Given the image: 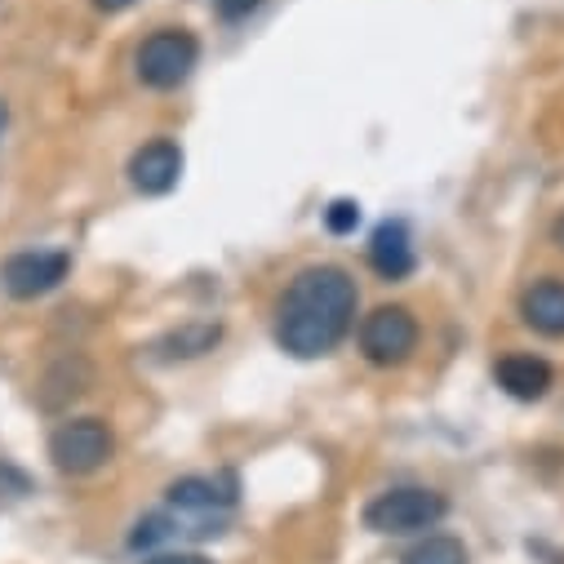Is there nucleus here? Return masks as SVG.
I'll return each mask as SVG.
<instances>
[{
    "mask_svg": "<svg viewBox=\"0 0 564 564\" xmlns=\"http://www.w3.org/2000/svg\"><path fill=\"white\" fill-rule=\"evenodd\" d=\"M404 564H467V546L449 533H432V538H422L417 546H409Z\"/></svg>",
    "mask_w": 564,
    "mask_h": 564,
    "instance_id": "obj_12",
    "label": "nucleus"
},
{
    "mask_svg": "<svg viewBox=\"0 0 564 564\" xmlns=\"http://www.w3.org/2000/svg\"><path fill=\"white\" fill-rule=\"evenodd\" d=\"M494 378H498V387H502L511 400H542V395L551 391V382H555L551 365H546L542 356H524V351L502 356L498 369H494Z\"/></svg>",
    "mask_w": 564,
    "mask_h": 564,
    "instance_id": "obj_8",
    "label": "nucleus"
},
{
    "mask_svg": "<svg viewBox=\"0 0 564 564\" xmlns=\"http://www.w3.org/2000/svg\"><path fill=\"white\" fill-rule=\"evenodd\" d=\"M178 178H183V152L170 138H156V143L138 148L129 161V183L143 196H165L178 187Z\"/></svg>",
    "mask_w": 564,
    "mask_h": 564,
    "instance_id": "obj_7",
    "label": "nucleus"
},
{
    "mask_svg": "<svg viewBox=\"0 0 564 564\" xmlns=\"http://www.w3.org/2000/svg\"><path fill=\"white\" fill-rule=\"evenodd\" d=\"M200 63V41L187 28H161L133 54V72L148 89H178Z\"/></svg>",
    "mask_w": 564,
    "mask_h": 564,
    "instance_id": "obj_3",
    "label": "nucleus"
},
{
    "mask_svg": "<svg viewBox=\"0 0 564 564\" xmlns=\"http://www.w3.org/2000/svg\"><path fill=\"white\" fill-rule=\"evenodd\" d=\"M94 6L102 10V14H120V10H129L133 0H94Z\"/></svg>",
    "mask_w": 564,
    "mask_h": 564,
    "instance_id": "obj_17",
    "label": "nucleus"
},
{
    "mask_svg": "<svg viewBox=\"0 0 564 564\" xmlns=\"http://www.w3.org/2000/svg\"><path fill=\"white\" fill-rule=\"evenodd\" d=\"M231 489H223V480H209V476H187V480H174L170 485V507L178 516H192V520H205L223 507H231Z\"/></svg>",
    "mask_w": 564,
    "mask_h": 564,
    "instance_id": "obj_11",
    "label": "nucleus"
},
{
    "mask_svg": "<svg viewBox=\"0 0 564 564\" xmlns=\"http://www.w3.org/2000/svg\"><path fill=\"white\" fill-rule=\"evenodd\" d=\"M417 347V321L409 316V307H378L360 321V351L369 365H404Z\"/></svg>",
    "mask_w": 564,
    "mask_h": 564,
    "instance_id": "obj_5",
    "label": "nucleus"
},
{
    "mask_svg": "<svg viewBox=\"0 0 564 564\" xmlns=\"http://www.w3.org/2000/svg\"><path fill=\"white\" fill-rule=\"evenodd\" d=\"M520 316L529 329L546 338H564V280H533L520 299Z\"/></svg>",
    "mask_w": 564,
    "mask_h": 564,
    "instance_id": "obj_10",
    "label": "nucleus"
},
{
    "mask_svg": "<svg viewBox=\"0 0 564 564\" xmlns=\"http://www.w3.org/2000/svg\"><path fill=\"white\" fill-rule=\"evenodd\" d=\"M218 325H196V329H183V334H174L165 347H174L170 356H200V351H209L214 343H218Z\"/></svg>",
    "mask_w": 564,
    "mask_h": 564,
    "instance_id": "obj_13",
    "label": "nucleus"
},
{
    "mask_svg": "<svg viewBox=\"0 0 564 564\" xmlns=\"http://www.w3.org/2000/svg\"><path fill=\"white\" fill-rule=\"evenodd\" d=\"M325 223H329V231L347 236V231H356V223H360V205H356V200H334L329 214H325Z\"/></svg>",
    "mask_w": 564,
    "mask_h": 564,
    "instance_id": "obj_14",
    "label": "nucleus"
},
{
    "mask_svg": "<svg viewBox=\"0 0 564 564\" xmlns=\"http://www.w3.org/2000/svg\"><path fill=\"white\" fill-rule=\"evenodd\" d=\"M148 564H214V560L200 555V551H161V555H152Z\"/></svg>",
    "mask_w": 564,
    "mask_h": 564,
    "instance_id": "obj_16",
    "label": "nucleus"
},
{
    "mask_svg": "<svg viewBox=\"0 0 564 564\" xmlns=\"http://www.w3.org/2000/svg\"><path fill=\"white\" fill-rule=\"evenodd\" d=\"M6 120H10V107H6V102H0V133H6Z\"/></svg>",
    "mask_w": 564,
    "mask_h": 564,
    "instance_id": "obj_19",
    "label": "nucleus"
},
{
    "mask_svg": "<svg viewBox=\"0 0 564 564\" xmlns=\"http://www.w3.org/2000/svg\"><path fill=\"white\" fill-rule=\"evenodd\" d=\"M356 325V280L334 267H307L290 280L275 307V343L299 360L329 356Z\"/></svg>",
    "mask_w": 564,
    "mask_h": 564,
    "instance_id": "obj_1",
    "label": "nucleus"
},
{
    "mask_svg": "<svg viewBox=\"0 0 564 564\" xmlns=\"http://www.w3.org/2000/svg\"><path fill=\"white\" fill-rule=\"evenodd\" d=\"M445 516H449L445 494L422 489V485L387 489V494H378V498L365 507V524H369L373 533H387V538L427 533V529H436Z\"/></svg>",
    "mask_w": 564,
    "mask_h": 564,
    "instance_id": "obj_2",
    "label": "nucleus"
},
{
    "mask_svg": "<svg viewBox=\"0 0 564 564\" xmlns=\"http://www.w3.org/2000/svg\"><path fill=\"white\" fill-rule=\"evenodd\" d=\"M551 240H555V245H560V249H564V214H560V218H555V223H551Z\"/></svg>",
    "mask_w": 564,
    "mask_h": 564,
    "instance_id": "obj_18",
    "label": "nucleus"
},
{
    "mask_svg": "<svg viewBox=\"0 0 564 564\" xmlns=\"http://www.w3.org/2000/svg\"><path fill=\"white\" fill-rule=\"evenodd\" d=\"M116 454V436L102 417H72L58 422L54 436H50V458L63 476H89L102 463H111Z\"/></svg>",
    "mask_w": 564,
    "mask_h": 564,
    "instance_id": "obj_4",
    "label": "nucleus"
},
{
    "mask_svg": "<svg viewBox=\"0 0 564 564\" xmlns=\"http://www.w3.org/2000/svg\"><path fill=\"white\" fill-rule=\"evenodd\" d=\"M258 6H262V0H214V10H218L223 19H231V23H236V19H249Z\"/></svg>",
    "mask_w": 564,
    "mask_h": 564,
    "instance_id": "obj_15",
    "label": "nucleus"
},
{
    "mask_svg": "<svg viewBox=\"0 0 564 564\" xmlns=\"http://www.w3.org/2000/svg\"><path fill=\"white\" fill-rule=\"evenodd\" d=\"M369 267L382 275V280H404L413 271V236L404 223H382L373 236H369Z\"/></svg>",
    "mask_w": 564,
    "mask_h": 564,
    "instance_id": "obj_9",
    "label": "nucleus"
},
{
    "mask_svg": "<svg viewBox=\"0 0 564 564\" xmlns=\"http://www.w3.org/2000/svg\"><path fill=\"white\" fill-rule=\"evenodd\" d=\"M67 271H72L67 253H58V249H28V253L6 258V267H0V285H6V294H14V299H41V294L63 285Z\"/></svg>",
    "mask_w": 564,
    "mask_h": 564,
    "instance_id": "obj_6",
    "label": "nucleus"
}]
</instances>
